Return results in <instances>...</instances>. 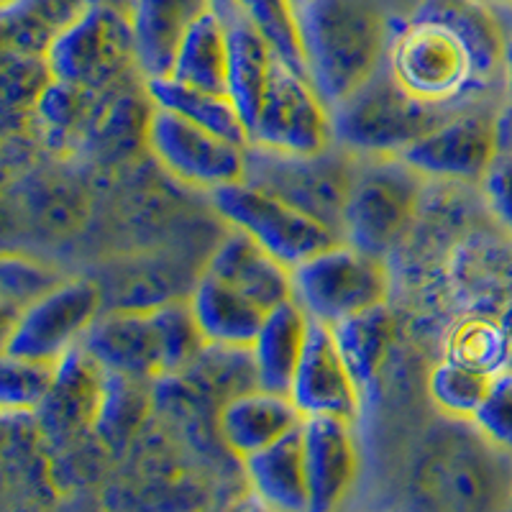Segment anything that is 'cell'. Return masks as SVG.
<instances>
[{
    "instance_id": "cell-8",
    "label": "cell",
    "mask_w": 512,
    "mask_h": 512,
    "mask_svg": "<svg viewBox=\"0 0 512 512\" xmlns=\"http://www.w3.org/2000/svg\"><path fill=\"white\" fill-rule=\"evenodd\" d=\"M249 144L285 154H320L333 146L331 105L308 75L277 59L262 105L249 126Z\"/></svg>"
},
{
    "instance_id": "cell-25",
    "label": "cell",
    "mask_w": 512,
    "mask_h": 512,
    "mask_svg": "<svg viewBox=\"0 0 512 512\" xmlns=\"http://www.w3.org/2000/svg\"><path fill=\"white\" fill-rule=\"evenodd\" d=\"M146 98L157 108L177 113L208 131H216V134L236 141V144H249V128H246L239 108L226 93H213V90L198 88V85L169 75L146 80Z\"/></svg>"
},
{
    "instance_id": "cell-5",
    "label": "cell",
    "mask_w": 512,
    "mask_h": 512,
    "mask_svg": "<svg viewBox=\"0 0 512 512\" xmlns=\"http://www.w3.org/2000/svg\"><path fill=\"white\" fill-rule=\"evenodd\" d=\"M210 200L223 221L251 236L287 269H295L318 251L344 241L331 226L303 208L246 180L218 187L210 192Z\"/></svg>"
},
{
    "instance_id": "cell-30",
    "label": "cell",
    "mask_w": 512,
    "mask_h": 512,
    "mask_svg": "<svg viewBox=\"0 0 512 512\" xmlns=\"http://www.w3.org/2000/svg\"><path fill=\"white\" fill-rule=\"evenodd\" d=\"M95 100H98V90L80 88V85H70L54 77L36 108L34 121L41 123L52 144H67L82 136L85 126L93 123Z\"/></svg>"
},
{
    "instance_id": "cell-33",
    "label": "cell",
    "mask_w": 512,
    "mask_h": 512,
    "mask_svg": "<svg viewBox=\"0 0 512 512\" xmlns=\"http://www.w3.org/2000/svg\"><path fill=\"white\" fill-rule=\"evenodd\" d=\"M54 82V72L47 57H29L3 49V108L6 118L18 121L34 118L41 98Z\"/></svg>"
},
{
    "instance_id": "cell-4",
    "label": "cell",
    "mask_w": 512,
    "mask_h": 512,
    "mask_svg": "<svg viewBox=\"0 0 512 512\" xmlns=\"http://www.w3.org/2000/svg\"><path fill=\"white\" fill-rule=\"evenodd\" d=\"M292 290L310 320L338 326L351 315L382 305L390 277L382 256L338 241L292 269Z\"/></svg>"
},
{
    "instance_id": "cell-34",
    "label": "cell",
    "mask_w": 512,
    "mask_h": 512,
    "mask_svg": "<svg viewBox=\"0 0 512 512\" xmlns=\"http://www.w3.org/2000/svg\"><path fill=\"white\" fill-rule=\"evenodd\" d=\"M54 377H57V364L54 361L24 359V356L3 354V367H0V405L6 415L36 413L44 397L52 390Z\"/></svg>"
},
{
    "instance_id": "cell-44",
    "label": "cell",
    "mask_w": 512,
    "mask_h": 512,
    "mask_svg": "<svg viewBox=\"0 0 512 512\" xmlns=\"http://www.w3.org/2000/svg\"><path fill=\"white\" fill-rule=\"evenodd\" d=\"M510 510H512V492H510Z\"/></svg>"
},
{
    "instance_id": "cell-16",
    "label": "cell",
    "mask_w": 512,
    "mask_h": 512,
    "mask_svg": "<svg viewBox=\"0 0 512 512\" xmlns=\"http://www.w3.org/2000/svg\"><path fill=\"white\" fill-rule=\"evenodd\" d=\"M303 420L305 415L290 395L251 387L228 397L218 415V431L228 451L244 461L300 428Z\"/></svg>"
},
{
    "instance_id": "cell-20",
    "label": "cell",
    "mask_w": 512,
    "mask_h": 512,
    "mask_svg": "<svg viewBox=\"0 0 512 512\" xmlns=\"http://www.w3.org/2000/svg\"><path fill=\"white\" fill-rule=\"evenodd\" d=\"M308 331L310 315L295 297L269 310L254 344L249 346L256 384L262 390L290 395L292 379L303 359Z\"/></svg>"
},
{
    "instance_id": "cell-41",
    "label": "cell",
    "mask_w": 512,
    "mask_h": 512,
    "mask_svg": "<svg viewBox=\"0 0 512 512\" xmlns=\"http://www.w3.org/2000/svg\"><path fill=\"white\" fill-rule=\"evenodd\" d=\"M95 3H111V6L126 8V11H128V3H131V0H95Z\"/></svg>"
},
{
    "instance_id": "cell-38",
    "label": "cell",
    "mask_w": 512,
    "mask_h": 512,
    "mask_svg": "<svg viewBox=\"0 0 512 512\" xmlns=\"http://www.w3.org/2000/svg\"><path fill=\"white\" fill-rule=\"evenodd\" d=\"M479 185H482L489 210L512 233V152L500 149Z\"/></svg>"
},
{
    "instance_id": "cell-42",
    "label": "cell",
    "mask_w": 512,
    "mask_h": 512,
    "mask_svg": "<svg viewBox=\"0 0 512 512\" xmlns=\"http://www.w3.org/2000/svg\"><path fill=\"white\" fill-rule=\"evenodd\" d=\"M489 3H495V6H505V8H512V0H489Z\"/></svg>"
},
{
    "instance_id": "cell-23",
    "label": "cell",
    "mask_w": 512,
    "mask_h": 512,
    "mask_svg": "<svg viewBox=\"0 0 512 512\" xmlns=\"http://www.w3.org/2000/svg\"><path fill=\"white\" fill-rule=\"evenodd\" d=\"M95 0H8L0 6L3 49L47 57Z\"/></svg>"
},
{
    "instance_id": "cell-2",
    "label": "cell",
    "mask_w": 512,
    "mask_h": 512,
    "mask_svg": "<svg viewBox=\"0 0 512 512\" xmlns=\"http://www.w3.org/2000/svg\"><path fill=\"white\" fill-rule=\"evenodd\" d=\"M297 24L305 72L331 108L387 62L392 24L377 0H308Z\"/></svg>"
},
{
    "instance_id": "cell-11",
    "label": "cell",
    "mask_w": 512,
    "mask_h": 512,
    "mask_svg": "<svg viewBox=\"0 0 512 512\" xmlns=\"http://www.w3.org/2000/svg\"><path fill=\"white\" fill-rule=\"evenodd\" d=\"M100 313V290L88 280H64L8 326L3 354L57 364L75 349Z\"/></svg>"
},
{
    "instance_id": "cell-7",
    "label": "cell",
    "mask_w": 512,
    "mask_h": 512,
    "mask_svg": "<svg viewBox=\"0 0 512 512\" xmlns=\"http://www.w3.org/2000/svg\"><path fill=\"white\" fill-rule=\"evenodd\" d=\"M346 164L349 162L331 154V149L303 157L246 144L244 180L303 208L341 236L344 205L356 175Z\"/></svg>"
},
{
    "instance_id": "cell-3",
    "label": "cell",
    "mask_w": 512,
    "mask_h": 512,
    "mask_svg": "<svg viewBox=\"0 0 512 512\" xmlns=\"http://www.w3.org/2000/svg\"><path fill=\"white\" fill-rule=\"evenodd\" d=\"M456 111L459 108L413 98L384 64L359 90L331 108L333 146L364 157H400Z\"/></svg>"
},
{
    "instance_id": "cell-32",
    "label": "cell",
    "mask_w": 512,
    "mask_h": 512,
    "mask_svg": "<svg viewBox=\"0 0 512 512\" xmlns=\"http://www.w3.org/2000/svg\"><path fill=\"white\" fill-rule=\"evenodd\" d=\"M492 382V374L474 369L464 361L446 359L431 372L428 379V395L436 402V408L461 420H472L479 402L484 400Z\"/></svg>"
},
{
    "instance_id": "cell-43",
    "label": "cell",
    "mask_w": 512,
    "mask_h": 512,
    "mask_svg": "<svg viewBox=\"0 0 512 512\" xmlns=\"http://www.w3.org/2000/svg\"><path fill=\"white\" fill-rule=\"evenodd\" d=\"M290 3H292V6H295V8H303L305 3H308V0H290Z\"/></svg>"
},
{
    "instance_id": "cell-28",
    "label": "cell",
    "mask_w": 512,
    "mask_h": 512,
    "mask_svg": "<svg viewBox=\"0 0 512 512\" xmlns=\"http://www.w3.org/2000/svg\"><path fill=\"white\" fill-rule=\"evenodd\" d=\"M213 11L223 21L231 18H246L256 29L267 36L277 57L285 64L305 72L303 41H300V24H297V8L290 0H210Z\"/></svg>"
},
{
    "instance_id": "cell-21",
    "label": "cell",
    "mask_w": 512,
    "mask_h": 512,
    "mask_svg": "<svg viewBox=\"0 0 512 512\" xmlns=\"http://www.w3.org/2000/svg\"><path fill=\"white\" fill-rule=\"evenodd\" d=\"M190 308L203 331L205 344L228 349H249L269 313L244 292L208 272L192 290Z\"/></svg>"
},
{
    "instance_id": "cell-18",
    "label": "cell",
    "mask_w": 512,
    "mask_h": 512,
    "mask_svg": "<svg viewBox=\"0 0 512 512\" xmlns=\"http://www.w3.org/2000/svg\"><path fill=\"white\" fill-rule=\"evenodd\" d=\"M205 272L244 292L264 310L277 308L295 297L292 269H287L280 259H274L264 246L256 244L239 228H233L221 241V246L213 251Z\"/></svg>"
},
{
    "instance_id": "cell-24",
    "label": "cell",
    "mask_w": 512,
    "mask_h": 512,
    "mask_svg": "<svg viewBox=\"0 0 512 512\" xmlns=\"http://www.w3.org/2000/svg\"><path fill=\"white\" fill-rule=\"evenodd\" d=\"M228 26V98L239 108L246 128L254 123L272 80L277 52L267 36L246 18H231Z\"/></svg>"
},
{
    "instance_id": "cell-19",
    "label": "cell",
    "mask_w": 512,
    "mask_h": 512,
    "mask_svg": "<svg viewBox=\"0 0 512 512\" xmlns=\"http://www.w3.org/2000/svg\"><path fill=\"white\" fill-rule=\"evenodd\" d=\"M103 369L128 377L149 379L162 374L159 367L157 331H154L152 308L118 310V313L95 318L93 326L80 341Z\"/></svg>"
},
{
    "instance_id": "cell-39",
    "label": "cell",
    "mask_w": 512,
    "mask_h": 512,
    "mask_svg": "<svg viewBox=\"0 0 512 512\" xmlns=\"http://www.w3.org/2000/svg\"><path fill=\"white\" fill-rule=\"evenodd\" d=\"M505 21V57H502V90L507 103H512V8L497 6Z\"/></svg>"
},
{
    "instance_id": "cell-10",
    "label": "cell",
    "mask_w": 512,
    "mask_h": 512,
    "mask_svg": "<svg viewBox=\"0 0 512 512\" xmlns=\"http://www.w3.org/2000/svg\"><path fill=\"white\" fill-rule=\"evenodd\" d=\"M146 146L169 175L203 190H218L246 175V146L198 123L157 108L146 118Z\"/></svg>"
},
{
    "instance_id": "cell-22",
    "label": "cell",
    "mask_w": 512,
    "mask_h": 512,
    "mask_svg": "<svg viewBox=\"0 0 512 512\" xmlns=\"http://www.w3.org/2000/svg\"><path fill=\"white\" fill-rule=\"evenodd\" d=\"M244 472L251 492L267 507L287 512L310 510V487L300 428L274 441L272 446L246 456Z\"/></svg>"
},
{
    "instance_id": "cell-37",
    "label": "cell",
    "mask_w": 512,
    "mask_h": 512,
    "mask_svg": "<svg viewBox=\"0 0 512 512\" xmlns=\"http://www.w3.org/2000/svg\"><path fill=\"white\" fill-rule=\"evenodd\" d=\"M451 359L464 361L469 367L482 369V372L497 374L505 364L507 338L497 326L482 320V323H469L456 333V346Z\"/></svg>"
},
{
    "instance_id": "cell-29",
    "label": "cell",
    "mask_w": 512,
    "mask_h": 512,
    "mask_svg": "<svg viewBox=\"0 0 512 512\" xmlns=\"http://www.w3.org/2000/svg\"><path fill=\"white\" fill-rule=\"evenodd\" d=\"M152 320L154 331H157L162 374H177L190 369L208 346L190 303H164L159 308H152Z\"/></svg>"
},
{
    "instance_id": "cell-26",
    "label": "cell",
    "mask_w": 512,
    "mask_h": 512,
    "mask_svg": "<svg viewBox=\"0 0 512 512\" xmlns=\"http://www.w3.org/2000/svg\"><path fill=\"white\" fill-rule=\"evenodd\" d=\"M172 77L228 95V26L213 6L195 18L182 39Z\"/></svg>"
},
{
    "instance_id": "cell-40",
    "label": "cell",
    "mask_w": 512,
    "mask_h": 512,
    "mask_svg": "<svg viewBox=\"0 0 512 512\" xmlns=\"http://www.w3.org/2000/svg\"><path fill=\"white\" fill-rule=\"evenodd\" d=\"M497 126H500V149L512 152V103H507L500 111Z\"/></svg>"
},
{
    "instance_id": "cell-17",
    "label": "cell",
    "mask_w": 512,
    "mask_h": 512,
    "mask_svg": "<svg viewBox=\"0 0 512 512\" xmlns=\"http://www.w3.org/2000/svg\"><path fill=\"white\" fill-rule=\"evenodd\" d=\"M210 0H131L128 18L134 31L136 67L146 80L169 77L180 44Z\"/></svg>"
},
{
    "instance_id": "cell-31",
    "label": "cell",
    "mask_w": 512,
    "mask_h": 512,
    "mask_svg": "<svg viewBox=\"0 0 512 512\" xmlns=\"http://www.w3.org/2000/svg\"><path fill=\"white\" fill-rule=\"evenodd\" d=\"M108 372V369H105ZM146 379L128 377V374L108 372L105 377V397L103 408L95 431L111 446H126L146 415Z\"/></svg>"
},
{
    "instance_id": "cell-35",
    "label": "cell",
    "mask_w": 512,
    "mask_h": 512,
    "mask_svg": "<svg viewBox=\"0 0 512 512\" xmlns=\"http://www.w3.org/2000/svg\"><path fill=\"white\" fill-rule=\"evenodd\" d=\"M469 423L492 446L512 456V369L492 374L489 390Z\"/></svg>"
},
{
    "instance_id": "cell-15",
    "label": "cell",
    "mask_w": 512,
    "mask_h": 512,
    "mask_svg": "<svg viewBox=\"0 0 512 512\" xmlns=\"http://www.w3.org/2000/svg\"><path fill=\"white\" fill-rule=\"evenodd\" d=\"M300 436L308 472L310 510H333L349 495L359 469L351 423L333 415H310L300 425Z\"/></svg>"
},
{
    "instance_id": "cell-6",
    "label": "cell",
    "mask_w": 512,
    "mask_h": 512,
    "mask_svg": "<svg viewBox=\"0 0 512 512\" xmlns=\"http://www.w3.org/2000/svg\"><path fill=\"white\" fill-rule=\"evenodd\" d=\"M420 198V175L400 157H372L356 169L341 218V239L382 256L410 226Z\"/></svg>"
},
{
    "instance_id": "cell-27",
    "label": "cell",
    "mask_w": 512,
    "mask_h": 512,
    "mask_svg": "<svg viewBox=\"0 0 512 512\" xmlns=\"http://www.w3.org/2000/svg\"><path fill=\"white\" fill-rule=\"evenodd\" d=\"M333 328L336 344L354 374L359 390L364 392L377 382L384 361L390 356L392 338H395V320L387 305H377L359 315L341 320Z\"/></svg>"
},
{
    "instance_id": "cell-1",
    "label": "cell",
    "mask_w": 512,
    "mask_h": 512,
    "mask_svg": "<svg viewBox=\"0 0 512 512\" xmlns=\"http://www.w3.org/2000/svg\"><path fill=\"white\" fill-rule=\"evenodd\" d=\"M505 21L489 0H420L392 29L387 70L413 98L469 105L502 85Z\"/></svg>"
},
{
    "instance_id": "cell-12",
    "label": "cell",
    "mask_w": 512,
    "mask_h": 512,
    "mask_svg": "<svg viewBox=\"0 0 512 512\" xmlns=\"http://www.w3.org/2000/svg\"><path fill=\"white\" fill-rule=\"evenodd\" d=\"M500 111L472 108V103L420 136L400 154L402 162L423 177L456 182H482L500 154Z\"/></svg>"
},
{
    "instance_id": "cell-9",
    "label": "cell",
    "mask_w": 512,
    "mask_h": 512,
    "mask_svg": "<svg viewBox=\"0 0 512 512\" xmlns=\"http://www.w3.org/2000/svg\"><path fill=\"white\" fill-rule=\"evenodd\" d=\"M54 77L90 90H108L136 64V44L126 8L93 3L47 54Z\"/></svg>"
},
{
    "instance_id": "cell-36",
    "label": "cell",
    "mask_w": 512,
    "mask_h": 512,
    "mask_svg": "<svg viewBox=\"0 0 512 512\" xmlns=\"http://www.w3.org/2000/svg\"><path fill=\"white\" fill-rule=\"evenodd\" d=\"M59 282L62 280H59L57 274L39 267V264L6 256V262H3V305H6V320L11 318L13 308H16L18 318L31 303H36L41 295H47Z\"/></svg>"
},
{
    "instance_id": "cell-14",
    "label": "cell",
    "mask_w": 512,
    "mask_h": 512,
    "mask_svg": "<svg viewBox=\"0 0 512 512\" xmlns=\"http://www.w3.org/2000/svg\"><path fill=\"white\" fill-rule=\"evenodd\" d=\"M359 384L338 349L333 328L310 320L303 359L292 379L290 397L305 418L333 415L354 423L359 415Z\"/></svg>"
},
{
    "instance_id": "cell-13",
    "label": "cell",
    "mask_w": 512,
    "mask_h": 512,
    "mask_svg": "<svg viewBox=\"0 0 512 512\" xmlns=\"http://www.w3.org/2000/svg\"><path fill=\"white\" fill-rule=\"evenodd\" d=\"M105 377L108 372L103 364L85 346L77 344L67 351L57 361L52 390L36 408V428L57 446L95 431L103 408Z\"/></svg>"
}]
</instances>
